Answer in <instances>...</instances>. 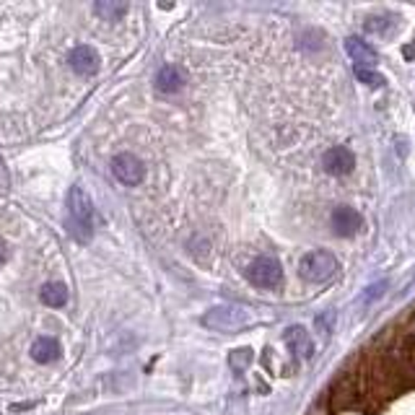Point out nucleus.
Masks as SVG:
<instances>
[{
	"label": "nucleus",
	"mask_w": 415,
	"mask_h": 415,
	"mask_svg": "<svg viewBox=\"0 0 415 415\" xmlns=\"http://www.w3.org/2000/svg\"><path fill=\"white\" fill-rule=\"evenodd\" d=\"M340 265L335 260L332 252H325V249H314V252H306L299 262V272H301L304 280L309 283H327L338 275Z\"/></svg>",
	"instance_id": "2"
},
{
	"label": "nucleus",
	"mask_w": 415,
	"mask_h": 415,
	"mask_svg": "<svg viewBox=\"0 0 415 415\" xmlns=\"http://www.w3.org/2000/svg\"><path fill=\"white\" fill-rule=\"evenodd\" d=\"M252 322V314L242 306H216L203 317V325L218 332H234L242 330Z\"/></svg>",
	"instance_id": "3"
},
{
	"label": "nucleus",
	"mask_w": 415,
	"mask_h": 415,
	"mask_svg": "<svg viewBox=\"0 0 415 415\" xmlns=\"http://www.w3.org/2000/svg\"><path fill=\"white\" fill-rule=\"evenodd\" d=\"M3 179H6V166L0 164V182H3Z\"/></svg>",
	"instance_id": "19"
},
{
	"label": "nucleus",
	"mask_w": 415,
	"mask_h": 415,
	"mask_svg": "<svg viewBox=\"0 0 415 415\" xmlns=\"http://www.w3.org/2000/svg\"><path fill=\"white\" fill-rule=\"evenodd\" d=\"M6 257H8V247H6V242H0V265L6 262Z\"/></svg>",
	"instance_id": "18"
},
{
	"label": "nucleus",
	"mask_w": 415,
	"mask_h": 415,
	"mask_svg": "<svg viewBox=\"0 0 415 415\" xmlns=\"http://www.w3.org/2000/svg\"><path fill=\"white\" fill-rule=\"evenodd\" d=\"M99 62H101V60H99V52L94 50V47H89V45L76 47V50L68 55V65L76 70L78 76H91V73H96Z\"/></svg>",
	"instance_id": "9"
},
{
	"label": "nucleus",
	"mask_w": 415,
	"mask_h": 415,
	"mask_svg": "<svg viewBox=\"0 0 415 415\" xmlns=\"http://www.w3.org/2000/svg\"><path fill=\"white\" fill-rule=\"evenodd\" d=\"M345 52L355 62V68H374L377 65V50L369 42H363L361 37H348Z\"/></svg>",
	"instance_id": "10"
},
{
	"label": "nucleus",
	"mask_w": 415,
	"mask_h": 415,
	"mask_svg": "<svg viewBox=\"0 0 415 415\" xmlns=\"http://www.w3.org/2000/svg\"><path fill=\"white\" fill-rule=\"evenodd\" d=\"M128 3H122V0H99L94 11H96L99 18H104V21H120L122 16L128 13Z\"/></svg>",
	"instance_id": "13"
},
{
	"label": "nucleus",
	"mask_w": 415,
	"mask_h": 415,
	"mask_svg": "<svg viewBox=\"0 0 415 415\" xmlns=\"http://www.w3.org/2000/svg\"><path fill=\"white\" fill-rule=\"evenodd\" d=\"M39 299H42V304L55 306V309L65 306V301H68V286L65 283H47V286H42Z\"/></svg>",
	"instance_id": "14"
},
{
	"label": "nucleus",
	"mask_w": 415,
	"mask_h": 415,
	"mask_svg": "<svg viewBox=\"0 0 415 415\" xmlns=\"http://www.w3.org/2000/svg\"><path fill=\"white\" fill-rule=\"evenodd\" d=\"M283 343L288 345V350L296 355V358H304V361H309L311 355H314V340L301 325H291L286 332H283Z\"/></svg>",
	"instance_id": "7"
},
{
	"label": "nucleus",
	"mask_w": 415,
	"mask_h": 415,
	"mask_svg": "<svg viewBox=\"0 0 415 415\" xmlns=\"http://www.w3.org/2000/svg\"><path fill=\"white\" fill-rule=\"evenodd\" d=\"M244 275H247L249 283L257 288H278L280 280H283V267H280V262L275 257L262 255L249 262Z\"/></svg>",
	"instance_id": "4"
},
{
	"label": "nucleus",
	"mask_w": 415,
	"mask_h": 415,
	"mask_svg": "<svg viewBox=\"0 0 415 415\" xmlns=\"http://www.w3.org/2000/svg\"><path fill=\"white\" fill-rule=\"evenodd\" d=\"M332 228H335L340 236H353L363 228V216L355 211V208L340 205V208L332 211Z\"/></svg>",
	"instance_id": "8"
},
{
	"label": "nucleus",
	"mask_w": 415,
	"mask_h": 415,
	"mask_svg": "<svg viewBox=\"0 0 415 415\" xmlns=\"http://www.w3.org/2000/svg\"><path fill=\"white\" fill-rule=\"evenodd\" d=\"M112 174L122 182V184L135 187V184L143 182L145 166H143V161L138 159L135 153L125 151V153H117V156L112 159Z\"/></svg>",
	"instance_id": "5"
},
{
	"label": "nucleus",
	"mask_w": 415,
	"mask_h": 415,
	"mask_svg": "<svg viewBox=\"0 0 415 415\" xmlns=\"http://www.w3.org/2000/svg\"><path fill=\"white\" fill-rule=\"evenodd\" d=\"M184 86V73H182L177 65H164V68L156 73V89L161 94H177V91Z\"/></svg>",
	"instance_id": "11"
},
{
	"label": "nucleus",
	"mask_w": 415,
	"mask_h": 415,
	"mask_svg": "<svg viewBox=\"0 0 415 415\" xmlns=\"http://www.w3.org/2000/svg\"><path fill=\"white\" fill-rule=\"evenodd\" d=\"M252 350L249 348H239V350H234V353L228 355V363H231V369H236V371H242V369H247L249 363H252Z\"/></svg>",
	"instance_id": "16"
},
{
	"label": "nucleus",
	"mask_w": 415,
	"mask_h": 415,
	"mask_svg": "<svg viewBox=\"0 0 415 415\" xmlns=\"http://www.w3.org/2000/svg\"><path fill=\"white\" fill-rule=\"evenodd\" d=\"M60 343L55 338H39L34 340V345H31V358L37 363H52L60 358Z\"/></svg>",
	"instance_id": "12"
},
{
	"label": "nucleus",
	"mask_w": 415,
	"mask_h": 415,
	"mask_svg": "<svg viewBox=\"0 0 415 415\" xmlns=\"http://www.w3.org/2000/svg\"><path fill=\"white\" fill-rule=\"evenodd\" d=\"M322 166H325V172L332 174V177H345V174L353 172L355 156L345 145H332L330 151H325V156H322Z\"/></svg>",
	"instance_id": "6"
},
{
	"label": "nucleus",
	"mask_w": 415,
	"mask_h": 415,
	"mask_svg": "<svg viewBox=\"0 0 415 415\" xmlns=\"http://www.w3.org/2000/svg\"><path fill=\"white\" fill-rule=\"evenodd\" d=\"M91 216H94L91 197L81 187H73L68 192V231L78 242L91 239Z\"/></svg>",
	"instance_id": "1"
},
{
	"label": "nucleus",
	"mask_w": 415,
	"mask_h": 415,
	"mask_svg": "<svg viewBox=\"0 0 415 415\" xmlns=\"http://www.w3.org/2000/svg\"><path fill=\"white\" fill-rule=\"evenodd\" d=\"M355 78L361 83H366V86H371V89H382L384 86V76L371 68H355Z\"/></svg>",
	"instance_id": "15"
},
{
	"label": "nucleus",
	"mask_w": 415,
	"mask_h": 415,
	"mask_svg": "<svg viewBox=\"0 0 415 415\" xmlns=\"http://www.w3.org/2000/svg\"><path fill=\"white\" fill-rule=\"evenodd\" d=\"M387 291V280H379V283H374V286H369L366 291H363V296L358 299V304H371L377 301L379 296H384Z\"/></svg>",
	"instance_id": "17"
}]
</instances>
